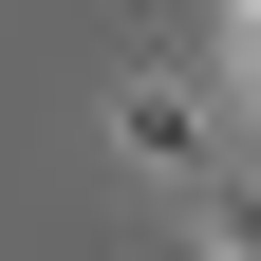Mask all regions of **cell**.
Wrapping results in <instances>:
<instances>
[{
    "label": "cell",
    "instance_id": "obj_1",
    "mask_svg": "<svg viewBox=\"0 0 261 261\" xmlns=\"http://www.w3.org/2000/svg\"><path fill=\"white\" fill-rule=\"evenodd\" d=\"M205 261H243V243H205Z\"/></svg>",
    "mask_w": 261,
    "mask_h": 261
}]
</instances>
